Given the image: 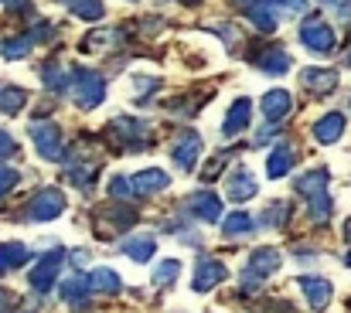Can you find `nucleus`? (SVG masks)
Instances as JSON below:
<instances>
[{
	"instance_id": "1",
	"label": "nucleus",
	"mask_w": 351,
	"mask_h": 313,
	"mask_svg": "<svg viewBox=\"0 0 351 313\" xmlns=\"http://www.w3.org/2000/svg\"><path fill=\"white\" fill-rule=\"evenodd\" d=\"M297 191L307 198V205H311V218H314L317 225L331 218V198H328V171H324V167H317V171H311V174H300V181H297Z\"/></svg>"
},
{
	"instance_id": "2",
	"label": "nucleus",
	"mask_w": 351,
	"mask_h": 313,
	"mask_svg": "<svg viewBox=\"0 0 351 313\" xmlns=\"http://www.w3.org/2000/svg\"><path fill=\"white\" fill-rule=\"evenodd\" d=\"M65 259H69L65 249H51V252H45V255L34 262V269H31V290H34V293H51L55 283H58V273H62Z\"/></svg>"
},
{
	"instance_id": "3",
	"label": "nucleus",
	"mask_w": 351,
	"mask_h": 313,
	"mask_svg": "<svg viewBox=\"0 0 351 313\" xmlns=\"http://www.w3.org/2000/svg\"><path fill=\"white\" fill-rule=\"evenodd\" d=\"M130 225H136V211L126 208V205H106V208H96V214H93V228L103 238L126 231Z\"/></svg>"
},
{
	"instance_id": "4",
	"label": "nucleus",
	"mask_w": 351,
	"mask_h": 313,
	"mask_svg": "<svg viewBox=\"0 0 351 313\" xmlns=\"http://www.w3.org/2000/svg\"><path fill=\"white\" fill-rule=\"evenodd\" d=\"M110 136L117 140V147H126V150H140L150 143V133H147V123L140 119H130V116H119L110 123Z\"/></svg>"
},
{
	"instance_id": "5",
	"label": "nucleus",
	"mask_w": 351,
	"mask_h": 313,
	"mask_svg": "<svg viewBox=\"0 0 351 313\" xmlns=\"http://www.w3.org/2000/svg\"><path fill=\"white\" fill-rule=\"evenodd\" d=\"M300 41H304L311 51H317V55H331V51H335V45H338L335 31H331L321 17H314V14L300 24Z\"/></svg>"
},
{
	"instance_id": "6",
	"label": "nucleus",
	"mask_w": 351,
	"mask_h": 313,
	"mask_svg": "<svg viewBox=\"0 0 351 313\" xmlns=\"http://www.w3.org/2000/svg\"><path fill=\"white\" fill-rule=\"evenodd\" d=\"M75 99L82 109H96V105L106 99V79L99 72H86L79 68L75 72Z\"/></svg>"
},
{
	"instance_id": "7",
	"label": "nucleus",
	"mask_w": 351,
	"mask_h": 313,
	"mask_svg": "<svg viewBox=\"0 0 351 313\" xmlns=\"http://www.w3.org/2000/svg\"><path fill=\"white\" fill-rule=\"evenodd\" d=\"M65 208H69L65 195H62L58 188H45V191H38V195L31 198L27 214H31L34 221H51V218H58V214H62Z\"/></svg>"
},
{
	"instance_id": "8",
	"label": "nucleus",
	"mask_w": 351,
	"mask_h": 313,
	"mask_svg": "<svg viewBox=\"0 0 351 313\" xmlns=\"http://www.w3.org/2000/svg\"><path fill=\"white\" fill-rule=\"evenodd\" d=\"M31 140H34V147H38V153H41L45 160H58V157H62V129H58L55 123L34 119V123H31Z\"/></svg>"
},
{
	"instance_id": "9",
	"label": "nucleus",
	"mask_w": 351,
	"mask_h": 313,
	"mask_svg": "<svg viewBox=\"0 0 351 313\" xmlns=\"http://www.w3.org/2000/svg\"><path fill=\"white\" fill-rule=\"evenodd\" d=\"M226 279H229V266L226 262H219V259H198L191 286H195V293H212Z\"/></svg>"
},
{
	"instance_id": "10",
	"label": "nucleus",
	"mask_w": 351,
	"mask_h": 313,
	"mask_svg": "<svg viewBox=\"0 0 351 313\" xmlns=\"http://www.w3.org/2000/svg\"><path fill=\"white\" fill-rule=\"evenodd\" d=\"M249 62H252L259 72H266V75H283V72L290 68V55H287L280 45H263V48H256V51L249 55Z\"/></svg>"
},
{
	"instance_id": "11",
	"label": "nucleus",
	"mask_w": 351,
	"mask_h": 313,
	"mask_svg": "<svg viewBox=\"0 0 351 313\" xmlns=\"http://www.w3.org/2000/svg\"><path fill=\"white\" fill-rule=\"evenodd\" d=\"M202 136L195 133V129H184L178 140H174V147H171V157H174V164L181 167V171H191L195 167V160L202 157Z\"/></svg>"
},
{
	"instance_id": "12",
	"label": "nucleus",
	"mask_w": 351,
	"mask_h": 313,
	"mask_svg": "<svg viewBox=\"0 0 351 313\" xmlns=\"http://www.w3.org/2000/svg\"><path fill=\"white\" fill-rule=\"evenodd\" d=\"M256 191H259V184H256V174L249 167H235L229 174V181H226V198L229 201H249V198H256Z\"/></svg>"
},
{
	"instance_id": "13",
	"label": "nucleus",
	"mask_w": 351,
	"mask_h": 313,
	"mask_svg": "<svg viewBox=\"0 0 351 313\" xmlns=\"http://www.w3.org/2000/svg\"><path fill=\"white\" fill-rule=\"evenodd\" d=\"M300 82H304L307 92H314V96H328V92L338 89V72H335V68H304Z\"/></svg>"
},
{
	"instance_id": "14",
	"label": "nucleus",
	"mask_w": 351,
	"mask_h": 313,
	"mask_svg": "<svg viewBox=\"0 0 351 313\" xmlns=\"http://www.w3.org/2000/svg\"><path fill=\"white\" fill-rule=\"evenodd\" d=\"M300 290H304V297H307L311 310H324V307L331 303V297H335L331 283H328V279H321V276H304V279H300Z\"/></svg>"
},
{
	"instance_id": "15",
	"label": "nucleus",
	"mask_w": 351,
	"mask_h": 313,
	"mask_svg": "<svg viewBox=\"0 0 351 313\" xmlns=\"http://www.w3.org/2000/svg\"><path fill=\"white\" fill-rule=\"evenodd\" d=\"M280 262H283V259H280V249L263 245V249H256V252L249 255V273L263 279V276H273V273L280 269Z\"/></svg>"
},
{
	"instance_id": "16",
	"label": "nucleus",
	"mask_w": 351,
	"mask_h": 313,
	"mask_svg": "<svg viewBox=\"0 0 351 313\" xmlns=\"http://www.w3.org/2000/svg\"><path fill=\"white\" fill-rule=\"evenodd\" d=\"M249 116H252V103H249V99H235L232 109H229V116H226V123H222V136H226V140L239 136V133L249 126Z\"/></svg>"
},
{
	"instance_id": "17",
	"label": "nucleus",
	"mask_w": 351,
	"mask_h": 313,
	"mask_svg": "<svg viewBox=\"0 0 351 313\" xmlns=\"http://www.w3.org/2000/svg\"><path fill=\"white\" fill-rule=\"evenodd\" d=\"M130 184H133V195H143V198H147V195H157V191H164V188L171 184V177H167L164 171L150 167V171H140V174H136Z\"/></svg>"
},
{
	"instance_id": "18",
	"label": "nucleus",
	"mask_w": 351,
	"mask_h": 313,
	"mask_svg": "<svg viewBox=\"0 0 351 313\" xmlns=\"http://www.w3.org/2000/svg\"><path fill=\"white\" fill-rule=\"evenodd\" d=\"M290 109H293V99H290V92H283V89H273V92L263 96V116H266L269 123L287 119Z\"/></svg>"
},
{
	"instance_id": "19",
	"label": "nucleus",
	"mask_w": 351,
	"mask_h": 313,
	"mask_svg": "<svg viewBox=\"0 0 351 313\" xmlns=\"http://www.w3.org/2000/svg\"><path fill=\"white\" fill-rule=\"evenodd\" d=\"M341 133H345V116L341 112H328L314 126V140L317 143H335V140H341Z\"/></svg>"
},
{
	"instance_id": "20",
	"label": "nucleus",
	"mask_w": 351,
	"mask_h": 313,
	"mask_svg": "<svg viewBox=\"0 0 351 313\" xmlns=\"http://www.w3.org/2000/svg\"><path fill=\"white\" fill-rule=\"evenodd\" d=\"M293 160H297V153H293V147L283 140V143H276L273 147V153H269V164H266V171H269V177H283V174H290V167H293Z\"/></svg>"
},
{
	"instance_id": "21",
	"label": "nucleus",
	"mask_w": 351,
	"mask_h": 313,
	"mask_svg": "<svg viewBox=\"0 0 351 313\" xmlns=\"http://www.w3.org/2000/svg\"><path fill=\"white\" fill-rule=\"evenodd\" d=\"M89 276H72L65 286H62V300L65 303H72L75 310H82V307H89Z\"/></svg>"
},
{
	"instance_id": "22",
	"label": "nucleus",
	"mask_w": 351,
	"mask_h": 313,
	"mask_svg": "<svg viewBox=\"0 0 351 313\" xmlns=\"http://www.w3.org/2000/svg\"><path fill=\"white\" fill-rule=\"evenodd\" d=\"M27 262V245L21 242H0V273H14Z\"/></svg>"
},
{
	"instance_id": "23",
	"label": "nucleus",
	"mask_w": 351,
	"mask_h": 313,
	"mask_svg": "<svg viewBox=\"0 0 351 313\" xmlns=\"http://www.w3.org/2000/svg\"><path fill=\"white\" fill-rule=\"evenodd\" d=\"M191 205H195V214H198L202 221H219V218H222V201H219V195H212V191H198V195L191 198Z\"/></svg>"
},
{
	"instance_id": "24",
	"label": "nucleus",
	"mask_w": 351,
	"mask_h": 313,
	"mask_svg": "<svg viewBox=\"0 0 351 313\" xmlns=\"http://www.w3.org/2000/svg\"><path fill=\"white\" fill-rule=\"evenodd\" d=\"M133 262H147L150 255H154V249H157V242H154V235H136V238H126L123 245H119Z\"/></svg>"
},
{
	"instance_id": "25",
	"label": "nucleus",
	"mask_w": 351,
	"mask_h": 313,
	"mask_svg": "<svg viewBox=\"0 0 351 313\" xmlns=\"http://www.w3.org/2000/svg\"><path fill=\"white\" fill-rule=\"evenodd\" d=\"M245 14H249V21H252L263 34L276 31V27H280V21H283V17H276V10H273L269 3H259V7H252V10H245Z\"/></svg>"
},
{
	"instance_id": "26",
	"label": "nucleus",
	"mask_w": 351,
	"mask_h": 313,
	"mask_svg": "<svg viewBox=\"0 0 351 313\" xmlns=\"http://www.w3.org/2000/svg\"><path fill=\"white\" fill-rule=\"evenodd\" d=\"M41 82H45L51 92H65V89H69V75H65V68H62L58 62H45V65H41Z\"/></svg>"
},
{
	"instance_id": "27",
	"label": "nucleus",
	"mask_w": 351,
	"mask_h": 313,
	"mask_svg": "<svg viewBox=\"0 0 351 313\" xmlns=\"http://www.w3.org/2000/svg\"><path fill=\"white\" fill-rule=\"evenodd\" d=\"M89 286L96 293H119L123 290V279H119L113 269H96V273H89Z\"/></svg>"
},
{
	"instance_id": "28",
	"label": "nucleus",
	"mask_w": 351,
	"mask_h": 313,
	"mask_svg": "<svg viewBox=\"0 0 351 313\" xmlns=\"http://www.w3.org/2000/svg\"><path fill=\"white\" fill-rule=\"evenodd\" d=\"M27 103V92L24 89H17V86H0V112H7V116H14V112H21Z\"/></svg>"
},
{
	"instance_id": "29",
	"label": "nucleus",
	"mask_w": 351,
	"mask_h": 313,
	"mask_svg": "<svg viewBox=\"0 0 351 313\" xmlns=\"http://www.w3.org/2000/svg\"><path fill=\"white\" fill-rule=\"evenodd\" d=\"M34 45H38V41H34L31 34H21V38H7V41L0 45V51H3V58H7V62H17V58H24Z\"/></svg>"
},
{
	"instance_id": "30",
	"label": "nucleus",
	"mask_w": 351,
	"mask_h": 313,
	"mask_svg": "<svg viewBox=\"0 0 351 313\" xmlns=\"http://www.w3.org/2000/svg\"><path fill=\"white\" fill-rule=\"evenodd\" d=\"M69 10H72L75 17H82V21H99V17L106 14L103 0H69Z\"/></svg>"
},
{
	"instance_id": "31",
	"label": "nucleus",
	"mask_w": 351,
	"mask_h": 313,
	"mask_svg": "<svg viewBox=\"0 0 351 313\" xmlns=\"http://www.w3.org/2000/svg\"><path fill=\"white\" fill-rule=\"evenodd\" d=\"M181 276V262L178 259H164L157 269H154V286H174Z\"/></svg>"
},
{
	"instance_id": "32",
	"label": "nucleus",
	"mask_w": 351,
	"mask_h": 313,
	"mask_svg": "<svg viewBox=\"0 0 351 313\" xmlns=\"http://www.w3.org/2000/svg\"><path fill=\"white\" fill-rule=\"evenodd\" d=\"M256 228V221H252V214H245V211H232L226 221H222V235H242V231H252Z\"/></svg>"
},
{
	"instance_id": "33",
	"label": "nucleus",
	"mask_w": 351,
	"mask_h": 313,
	"mask_svg": "<svg viewBox=\"0 0 351 313\" xmlns=\"http://www.w3.org/2000/svg\"><path fill=\"white\" fill-rule=\"evenodd\" d=\"M287 218H290V205H287V201L269 205V211L263 214V221H266V225H287Z\"/></svg>"
},
{
	"instance_id": "34",
	"label": "nucleus",
	"mask_w": 351,
	"mask_h": 313,
	"mask_svg": "<svg viewBox=\"0 0 351 313\" xmlns=\"http://www.w3.org/2000/svg\"><path fill=\"white\" fill-rule=\"evenodd\" d=\"M17 181H21V174H17L14 167H0V198H3L7 191H14Z\"/></svg>"
},
{
	"instance_id": "35",
	"label": "nucleus",
	"mask_w": 351,
	"mask_h": 313,
	"mask_svg": "<svg viewBox=\"0 0 351 313\" xmlns=\"http://www.w3.org/2000/svg\"><path fill=\"white\" fill-rule=\"evenodd\" d=\"M226 160H229V153H219V157H212V160H208V167L202 171V181H215V174L226 167Z\"/></svg>"
},
{
	"instance_id": "36",
	"label": "nucleus",
	"mask_w": 351,
	"mask_h": 313,
	"mask_svg": "<svg viewBox=\"0 0 351 313\" xmlns=\"http://www.w3.org/2000/svg\"><path fill=\"white\" fill-rule=\"evenodd\" d=\"M110 195H113V198H130V195H133V184H130L126 177H113V181H110Z\"/></svg>"
},
{
	"instance_id": "37",
	"label": "nucleus",
	"mask_w": 351,
	"mask_h": 313,
	"mask_svg": "<svg viewBox=\"0 0 351 313\" xmlns=\"http://www.w3.org/2000/svg\"><path fill=\"white\" fill-rule=\"evenodd\" d=\"M14 153H17V147H14V140H10V136H7V133L0 129V157H14Z\"/></svg>"
},
{
	"instance_id": "38",
	"label": "nucleus",
	"mask_w": 351,
	"mask_h": 313,
	"mask_svg": "<svg viewBox=\"0 0 351 313\" xmlns=\"http://www.w3.org/2000/svg\"><path fill=\"white\" fill-rule=\"evenodd\" d=\"M10 307H14V297H10L7 290H0V313H7Z\"/></svg>"
},
{
	"instance_id": "39",
	"label": "nucleus",
	"mask_w": 351,
	"mask_h": 313,
	"mask_svg": "<svg viewBox=\"0 0 351 313\" xmlns=\"http://www.w3.org/2000/svg\"><path fill=\"white\" fill-rule=\"evenodd\" d=\"M232 7H245V10H252V7H259L263 0H229Z\"/></svg>"
},
{
	"instance_id": "40",
	"label": "nucleus",
	"mask_w": 351,
	"mask_h": 313,
	"mask_svg": "<svg viewBox=\"0 0 351 313\" xmlns=\"http://www.w3.org/2000/svg\"><path fill=\"white\" fill-rule=\"evenodd\" d=\"M287 7H290L293 14H300V10H307V0H287Z\"/></svg>"
},
{
	"instance_id": "41",
	"label": "nucleus",
	"mask_w": 351,
	"mask_h": 313,
	"mask_svg": "<svg viewBox=\"0 0 351 313\" xmlns=\"http://www.w3.org/2000/svg\"><path fill=\"white\" fill-rule=\"evenodd\" d=\"M0 3H10V7H17V3H24V0H0Z\"/></svg>"
},
{
	"instance_id": "42",
	"label": "nucleus",
	"mask_w": 351,
	"mask_h": 313,
	"mask_svg": "<svg viewBox=\"0 0 351 313\" xmlns=\"http://www.w3.org/2000/svg\"><path fill=\"white\" fill-rule=\"evenodd\" d=\"M181 3H195V0H181Z\"/></svg>"
},
{
	"instance_id": "43",
	"label": "nucleus",
	"mask_w": 351,
	"mask_h": 313,
	"mask_svg": "<svg viewBox=\"0 0 351 313\" xmlns=\"http://www.w3.org/2000/svg\"><path fill=\"white\" fill-rule=\"evenodd\" d=\"M348 266H351V255H348Z\"/></svg>"
}]
</instances>
